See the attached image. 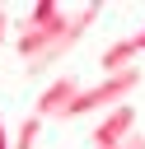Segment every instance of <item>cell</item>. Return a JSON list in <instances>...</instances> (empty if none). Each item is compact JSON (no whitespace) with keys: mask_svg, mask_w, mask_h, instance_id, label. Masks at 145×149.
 <instances>
[{"mask_svg":"<svg viewBox=\"0 0 145 149\" xmlns=\"http://www.w3.org/2000/svg\"><path fill=\"white\" fill-rule=\"evenodd\" d=\"M5 33H9V28H5V5H0V47H5Z\"/></svg>","mask_w":145,"mask_h":149,"instance_id":"30bf717a","label":"cell"},{"mask_svg":"<svg viewBox=\"0 0 145 149\" xmlns=\"http://www.w3.org/2000/svg\"><path fill=\"white\" fill-rule=\"evenodd\" d=\"M0 149H14V140H9V130H5V121H0Z\"/></svg>","mask_w":145,"mask_h":149,"instance_id":"ba28073f","label":"cell"},{"mask_svg":"<svg viewBox=\"0 0 145 149\" xmlns=\"http://www.w3.org/2000/svg\"><path fill=\"white\" fill-rule=\"evenodd\" d=\"M131 135H136V107L122 102V107H112V112L98 116V126L89 130V144H94V149H117V144H126Z\"/></svg>","mask_w":145,"mask_h":149,"instance_id":"277c9868","label":"cell"},{"mask_svg":"<svg viewBox=\"0 0 145 149\" xmlns=\"http://www.w3.org/2000/svg\"><path fill=\"white\" fill-rule=\"evenodd\" d=\"M37 135H42V121H37V116H23V126H19V135H14V149H33Z\"/></svg>","mask_w":145,"mask_h":149,"instance_id":"8992f818","label":"cell"},{"mask_svg":"<svg viewBox=\"0 0 145 149\" xmlns=\"http://www.w3.org/2000/svg\"><path fill=\"white\" fill-rule=\"evenodd\" d=\"M136 56H140L136 37H122V42H108V47H103L98 65H103V74H126V70H136V65H131Z\"/></svg>","mask_w":145,"mask_h":149,"instance_id":"5b68a950","label":"cell"},{"mask_svg":"<svg viewBox=\"0 0 145 149\" xmlns=\"http://www.w3.org/2000/svg\"><path fill=\"white\" fill-rule=\"evenodd\" d=\"M56 14H61V5H51V0H37L28 19H56Z\"/></svg>","mask_w":145,"mask_h":149,"instance_id":"52a82bcc","label":"cell"},{"mask_svg":"<svg viewBox=\"0 0 145 149\" xmlns=\"http://www.w3.org/2000/svg\"><path fill=\"white\" fill-rule=\"evenodd\" d=\"M136 47H140V51H145V28H140V33H136Z\"/></svg>","mask_w":145,"mask_h":149,"instance_id":"8fae6325","label":"cell"},{"mask_svg":"<svg viewBox=\"0 0 145 149\" xmlns=\"http://www.w3.org/2000/svg\"><path fill=\"white\" fill-rule=\"evenodd\" d=\"M80 93H84V79L65 70V74H56V79H51V84L37 93V102H33V116H37V121H47V116L65 121V112L75 107V98H80Z\"/></svg>","mask_w":145,"mask_h":149,"instance_id":"3957f363","label":"cell"},{"mask_svg":"<svg viewBox=\"0 0 145 149\" xmlns=\"http://www.w3.org/2000/svg\"><path fill=\"white\" fill-rule=\"evenodd\" d=\"M117 149H145V140H140V135H131V140H126V144H117Z\"/></svg>","mask_w":145,"mask_h":149,"instance_id":"9c48e42d","label":"cell"},{"mask_svg":"<svg viewBox=\"0 0 145 149\" xmlns=\"http://www.w3.org/2000/svg\"><path fill=\"white\" fill-rule=\"evenodd\" d=\"M103 14V5H80V9H61L56 19H28L19 33H14V51L19 61L28 65V74H42L51 70L61 56H70L84 33L94 28V19Z\"/></svg>","mask_w":145,"mask_h":149,"instance_id":"6da1fadb","label":"cell"},{"mask_svg":"<svg viewBox=\"0 0 145 149\" xmlns=\"http://www.w3.org/2000/svg\"><path fill=\"white\" fill-rule=\"evenodd\" d=\"M136 88H140V70H126V74H103L98 84H84V93L75 98V107L65 112V121H70V116H89V112H112V107H122Z\"/></svg>","mask_w":145,"mask_h":149,"instance_id":"7a4b0ae2","label":"cell"}]
</instances>
